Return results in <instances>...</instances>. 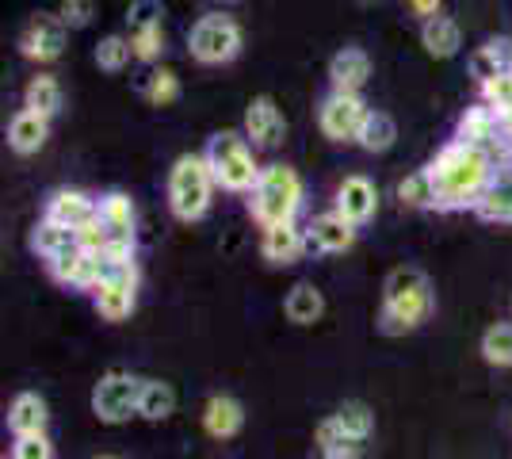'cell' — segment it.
Returning <instances> with one entry per match:
<instances>
[{"instance_id": "1", "label": "cell", "mask_w": 512, "mask_h": 459, "mask_svg": "<svg viewBox=\"0 0 512 459\" xmlns=\"http://www.w3.org/2000/svg\"><path fill=\"white\" fill-rule=\"evenodd\" d=\"M425 173L436 188V211H474V203L482 199V192L490 188V180L501 169L493 165L486 150L451 138L436 150Z\"/></svg>"}, {"instance_id": "2", "label": "cell", "mask_w": 512, "mask_h": 459, "mask_svg": "<svg viewBox=\"0 0 512 459\" xmlns=\"http://www.w3.org/2000/svg\"><path fill=\"white\" fill-rule=\"evenodd\" d=\"M436 310V291L428 284V276L413 264H402L386 276L383 284V306H379V329L386 337H406L417 333Z\"/></svg>"}, {"instance_id": "3", "label": "cell", "mask_w": 512, "mask_h": 459, "mask_svg": "<svg viewBox=\"0 0 512 459\" xmlns=\"http://www.w3.org/2000/svg\"><path fill=\"white\" fill-rule=\"evenodd\" d=\"M249 215L253 222L264 230V226H279V222H299L302 203H306V184L302 176L291 169V165H264L260 169V180L249 192Z\"/></svg>"}, {"instance_id": "4", "label": "cell", "mask_w": 512, "mask_h": 459, "mask_svg": "<svg viewBox=\"0 0 512 459\" xmlns=\"http://www.w3.org/2000/svg\"><path fill=\"white\" fill-rule=\"evenodd\" d=\"M214 192H218V180L211 173L207 153H180L172 161L169 180H165V196H169V211L180 222L207 219Z\"/></svg>"}, {"instance_id": "5", "label": "cell", "mask_w": 512, "mask_h": 459, "mask_svg": "<svg viewBox=\"0 0 512 459\" xmlns=\"http://www.w3.org/2000/svg\"><path fill=\"white\" fill-rule=\"evenodd\" d=\"M207 161H211V173L218 180L222 192L230 196H249L260 180V161H256V146L245 138V131H218L207 142Z\"/></svg>"}, {"instance_id": "6", "label": "cell", "mask_w": 512, "mask_h": 459, "mask_svg": "<svg viewBox=\"0 0 512 459\" xmlns=\"http://www.w3.org/2000/svg\"><path fill=\"white\" fill-rule=\"evenodd\" d=\"M375 433V414L367 402H344L341 410L325 417L318 425V440L321 459H360L363 440Z\"/></svg>"}, {"instance_id": "7", "label": "cell", "mask_w": 512, "mask_h": 459, "mask_svg": "<svg viewBox=\"0 0 512 459\" xmlns=\"http://www.w3.org/2000/svg\"><path fill=\"white\" fill-rule=\"evenodd\" d=\"M245 46V31L230 12H207L188 31V54L199 66H226Z\"/></svg>"}, {"instance_id": "8", "label": "cell", "mask_w": 512, "mask_h": 459, "mask_svg": "<svg viewBox=\"0 0 512 459\" xmlns=\"http://www.w3.org/2000/svg\"><path fill=\"white\" fill-rule=\"evenodd\" d=\"M367 115H371V108H367L363 92H337V88H329L318 104V131L329 142H337V146L360 142Z\"/></svg>"}, {"instance_id": "9", "label": "cell", "mask_w": 512, "mask_h": 459, "mask_svg": "<svg viewBox=\"0 0 512 459\" xmlns=\"http://www.w3.org/2000/svg\"><path fill=\"white\" fill-rule=\"evenodd\" d=\"M138 264H107L104 261V280L92 291V306L104 322H127L138 306Z\"/></svg>"}, {"instance_id": "10", "label": "cell", "mask_w": 512, "mask_h": 459, "mask_svg": "<svg viewBox=\"0 0 512 459\" xmlns=\"http://www.w3.org/2000/svg\"><path fill=\"white\" fill-rule=\"evenodd\" d=\"M138 394H142V379L111 368L100 375V383L92 387V414L104 425H123L130 417H138Z\"/></svg>"}, {"instance_id": "11", "label": "cell", "mask_w": 512, "mask_h": 459, "mask_svg": "<svg viewBox=\"0 0 512 459\" xmlns=\"http://www.w3.org/2000/svg\"><path fill=\"white\" fill-rule=\"evenodd\" d=\"M65 43H69V27L58 12H39V16H31V20L23 23L20 39V54L27 62H39V66H50V62H58L65 54Z\"/></svg>"}, {"instance_id": "12", "label": "cell", "mask_w": 512, "mask_h": 459, "mask_svg": "<svg viewBox=\"0 0 512 459\" xmlns=\"http://www.w3.org/2000/svg\"><path fill=\"white\" fill-rule=\"evenodd\" d=\"M46 272L54 276V284L73 287V291H96L100 280H104V257L100 253H88L85 245H65L58 257L46 261Z\"/></svg>"}, {"instance_id": "13", "label": "cell", "mask_w": 512, "mask_h": 459, "mask_svg": "<svg viewBox=\"0 0 512 459\" xmlns=\"http://www.w3.org/2000/svg\"><path fill=\"white\" fill-rule=\"evenodd\" d=\"M306 238H310V253L337 257V253H348L356 245L360 226L344 219L337 207H329V211H321V215H314V219L306 222Z\"/></svg>"}, {"instance_id": "14", "label": "cell", "mask_w": 512, "mask_h": 459, "mask_svg": "<svg viewBox=\"0 0 512 459\" xmlns=\"http://www.w3.org/2000/svg\"><path fill=\"white\" fill-rule=\"evenodd\" d=\"M245 138L253 142L256 150H276L279 142L287 138V119L283 108L276 104V96H253L245 108V123H241Z\"/></svg>"}, {"instance_id": "15", "label": "cell", "mask_w": 512, "mask_h": 459, "mask_svg": "<svg viewBox=\"0 0 512 459\" xmlns=\"http://www.w3.org/2000/svg\"><path fill=\"white\" fill-rule=\"evenodd\" d=\"M310 253V238L302 222H279V226H264L260 230V257L276 268L299 264Z\"/></svg>"}, {"instance_id": "16", "label": "cell", "mask_w": 512, "mask_h": 459, "mask_svg": "<svg viewBox=\"0 0 512 459\" xmlns=\"http://www.w3.org/2000/svg\"><path fill=\"white\" fill-rule=\"evenodd\" d=\"M333 207H337L348 222L367 226V222L379 215V188H375V180L363 173L344 176L341 184H337V192H333Z\"/></svg>"}, {"instance_id": "17", "label": "cell", "mask_w": 512, "mask_h": 459, "mask_svg": "<svg viewBox=\"0 0 512 459\" xmlns=\"http://www.w3.org/2000/svg\"><path fill=\"white\" fill-rule=\"evenodd\" d=\"M43 219L58 222V226L77 234L81 226L100 219V199L81 192V188H58V192H50V199H46Z\"/></svg>"}, {"instance_id": "18", "label": "cell", "mask_w": 512, "mask_h": 459, "mask_svg": "<svg viewBox=\"0 0 512 459\" xmlns=\"http://www.w3.org/2000/svg\"><path fill=\"white\" fill-rule=\"evenodd\" d=\"M371 81V58L363 46H341L329 58V88L337 92H363V85Z\"/></svg>"}, {"instance_id": "19", "label": "cell", "mask_w": 512, "mask_h": 459, "mask_svg": "<svg viewBox=\"0 0 512 459\" xmlns=\"http://www.w3.org/2000/svg\"><path fill=\"white\" fill-rule=\"evenodd\" d=\"M46 138H50V115H43V111L20 108L8 119V150L12 153L31 157V153L43 150Z\"/></svg>"}, {"instance_id": "20", "label": "cell", "mask_w": 512, "mask_h": 459, "mask_svg": "<svg viewBox=\"0 0 512 459\" xmlns=\"http://www.w3.org/2000/svg\"><path fill=\"white\" fill-rule=\"evenodd\" d=\"M245 429V406L234 394H211L203 402V433L211 440H230Z\"/></svg>"}, {"instance_id": "21", "label": "cell", "mask_w": 512, "mask_h": 459, "mask_svg": "<svg viewBox=\"0 0 512 459\" xmlns=\"http://www.w3.org/2000/svg\"><path fill=\"white\" fill-rule=\"evenodd\" d=\"M50 425V406H46L43 394L35 391H20L8 406V433L12 437H35V433H46Z\"/></svg>"}, {"instance_id": "22", "label": "cell", "mask_w": 512, "mask_h": 459, "mask_svg": "<svg viewBox=\"0 0 512 459\" xmlns=\"http://www.w3.org/2000/svg\"><path fill=\"white\" fill-rule=\"evenodd\" d=\"M421 46H425L428 58L448 62V58H455L463 50V27H459V20H451V16L440 12V16L421 23Z\"/></svg>"}, {"instance_id": "23", "label": "cell", "mask_w": 512, "mask_h": 459, "mask_svg": "<svg viewBox=\"0 0 512 459\" xmlns=\"http://www.w3.org/2000/svg\"><path fill=\"white\" fill-rule=\"evenodd\" d=\"M455 138L459 142H467V146H478V150H486L490 142L501 138V123H497V111L490 104H470L463 115H459V123H455Z\"/></svg>"}, {"instance_id": "24", "label": "cell", "mask_w": 512, "mask_h": 459, "mask_svg": "<svg viewBox=\"0 0 512 459\" xmlns=\"http://www.w3.org/2000/svg\"><path fill=\"white\" fill-rule=\"evenodd\" d=\"M474 215L482 222H497V226H512V169L490 180V188L482 192V199L474 203Z\"/></svg>"}, {"instance_id": "25", "label": "cell", "mask_w": 512, "mask_h": 459, "mask_svg": "<svg viewBox=\"0 0 512 459\" xmlns=\"http://www.w3.org/2000/svg\"><path fill=\"white\" fill-rule=\"evenodd\" d=\"M470 77L482 85L490 77H501V73H512V39H490L482 43L474 54H470Z\"/></svg>"}, {"instance_id": "26", "label": "cell", "mask_w": 512, "mask_h": 459, "mask_svg": "<svg viewBox=\"0 0 512 459\" xmlns=\"http://www.w3.org/2000/svg\"><path fill=\"white\" fill-rule=\"evenodd\" d=\"M283 314H287L291 326H314V322H321V314H325V295L310 280H302V284H295L287 291Z\"/></svg>"}, {"instance_id": "27", "label": "cell", "mask_w": 512, "mask_h": 459, "mask_svg": "<svg viewBox=\"0 0 512 459\" xmlns=\"http://www.w3.org/2000/svg\"><path fill=\"white\" fill-rule=\"evenodd\" d=\"M100 222L107 226L111 238H134V226H138V211H134V199L127 192H104L100 196Z\"/></svg>"}, {"instance_id": "28", "label": "cell", "mask_w": 512, "mask_h": 459, "mask_svg": "<svg viewBox=\"0 0 512 459\" xmlns=\"http://www.w3.org/2000/svg\"><path fill=\"white\" fill-rule=\"evenodd\" d=\"M62 100H65L62 81H58L54 73H35V77L23 85V108L43 111V115H50V119L62 111Z\"/></svg>"}, {"instance_id": "29", "label": "cell", "mask_w": 512, "mask_h": 459, "mask_svg": "<svg viewBox=\"0 0 512 459\" xmlns=\"http://www.w3.org/2000/svg\"><path fill=\"white\" fill-rule=\"evenodd\" d=\"M176 414V391L165 379H142V394H138V417L142 421H165Z\"/></svg>"}, {"instance_id": "30", "label": "cell", "mask_w": 512, "mask_h": 459, "mask_svg": "<svg viewBox=\"0 0 512 459\" xmlns=\"http://www.w3.org/2000/svg\"><path fill=\"white\" fill-rule=\"evenodd\" d=\"M142 96L153 108H169L180 100V77L172 66H150V73L142 77Z\"/></svg>"}, {"instance_id": "31", "label": "cell", "mask_w": 512, "mask_h": 459, "mask_svg": "<svg viewBox=\"0 0 512 459\" xmlns=\"http://www.w3.org/2000/svg\"><path fill=\"white\" fill-rule=\"evenodd\" d=\"M394 142H398V123H394L386 111L371 108V115H367V123H363L360 142H356V146L367 150V153H386Z\"/></svg>"}, {"instance_id": "32", "label": "cell", "mask_w": 512, "mask_h": 459, "mask_svg": "<svg viewBox=\"0 0 512 459\" xmlns=\"http://www.w3.org/2000/svg\"><path fill=\"white\" fill-rule=\"evenodd\" d=\"M482 360L490 368H512V322H493L486 333H482Z\"/></svg>"}, {"instance_id": "33", "label": "cell", "mask_w": 512, "mask_h": 459, "mask_svg": "<svg viewBox=\"0 0 512 459\" xmlns=\"http://www.w3.org/2000/svg\"><path fill=\"white\" fill-rule=\"evenodd\" d=\"M73 241H77L73 230H65V226H58V222H50V219H39V226L31 230V249H35L43 261L58 257L65 245H73Z\"/></svg>"}, {"instance_id": "34", "label": "cell", "mask_w": 512, "mask_h": 459, "mask_svg": "<svg viewBox=\"0 0 512 459\" xmlns=\"http://www.w3.org/2000/svg\"><path fill=\"white\" fill-rule=\"evenodd\" d=\"M134 62V46H130V35H104L96 43V66L104 73H123V69Z\"/></svg>"}, {"instance_id": "35", "label": "cell", "mask_w": 512, "mask_h": 459, "mask_svg": "<svg viewBox=\"0 0 512 459\" xmlns=\"http://www.w3.org/2000/svg\"><path fill=\"white\" fill-rule=\"evenodd\" d=\"M398 199H402V207H413V211L436 207V188H432V180H428L425 169H417V173H409L406 180H398Z\"/></svg>"}, {"instance_id": "36", "label": "cell", "mask_w": 512, "mask_h": 459, "mask_svg": "<svg viewBox=\"0 0 512 459\" xmlns=\"http://www.w3.org/2000/svg\"><path fill=\"white\" fill-rule=\"evenodd\" d=\"M130 46H134V62H142V66H157V62H161V54H165V23H161V27L130 31Z\"/></svg>"}, {"instance_id": "37", "label": "cell", "mask_w": 512, "mask_h": 459, "mask_svg": "<svg viewBox=\"0 0 512 459\" xmlns=\"http://www.w3.org/2000/svg\"><path fill=\"white\" fill-rule=\"evenodd\" d=\"M165 23V4L161 0H134L127 8V27L142 31V27H161Z\"/></svg>"}, {"instance_id": "38", "label": "cell", "mask_w": 512, "mask_h": 459, "mask_svg": "<svg viewBox=\"0 0 512 459\" xmlns=\"http://www.w3.org/2000/svg\"><path fill=\"white\" fill-rule=\"evenodd\" d=\"M58 16L65 20L69 31H81L88 23L96 20V0H62L58 4Z\"/></svg>"}, {"instance_id": "39", "label": "cell", "mask_w": 512, "mask_h": 459, "mask_svg": "<svg viewBox=\"0 0 512 459\" xmlns=\"http://www.w3.org/2000/svg\"><path fill=\"white\" fill-rule=\"evenodd\" d=\"M12 459H54V444L46 433L35 437H12Z\"/></svg>"}, {"instance_id": "40", "label": "cell", "mask_w": 512, "mask_h": 459, "mask_svg": "<svg viewBox=\"0 0 512 459\" xmlns=\"http://www.w3.org/2000/svg\"><path fill=\"white\" fill-rule=\"evenodd\" d=\"M478 88H482V104H490L493 111H501L512 104V73L490 77V81H482Z\"/></svg>"}, {"instance_id": "41", "label": "cell", "mask_w": 512, "mask_h": 459, "mask_svg": "<svg viewBox=\"0 0 512 459\" xmlns=\"http://www.w3.org/2000/svg\"><path fill=\"white\" fill-rule=\"evenodd\" d=\"M406 8L417 16V20L425 23L432 20V16H440V8H444V0H406Z\"/></svg>"}, {"instance_id": "42", "label": "cell", "mask_w": 512, "mask_h": 459, "mask_svg": "<svg viewBox=\"0 0 512 459\" xmlns=\"http://www.w3.org/2000/svg\"><path fill=\"white\" fill-rule=\"evenodd\" d=\"M497 123H501V134H505V138L512 142V104H509V108L497 111Z\"/></svg>"}, {"instance_id": "43", "label": "cell", "mask_w": 512, "mask_h": 459, "mask_svg": "<svg viewBox=\"0 0 512 459\" xmlns=\"http://www.w3.org/2000/svg\"><path fill=\"white\" fill-rule=\"evenodd\" d=\"M92 459H119V456H92Z\"/></svg>"}, {"instance_id": "44", "label": "cell", "mask_w": 512, "mask_h": 459, "mask_svg": "<svg viewBox=\"0 0 512 459\" xmlns=\"http://www.w3.org/2000/svg\"><path fill=\"white\" fill-rule=\"evenodd\" d=\"M0 459H12V452H4V456H0Z\"/></svg>"}]
</instances>
